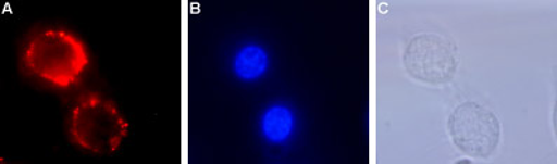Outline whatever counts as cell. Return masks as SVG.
Instances as JSON below:
<instances>
[{
    "label": "cell",
    "mask_w": 557,
    "mask_h": 164,
    "mask_svg": "<svg viewBox=\"0 0 557 164\" xmlns=\"http://www.w3.org/2000/svg\"><path fill=\"white\" fill-rule=\"evenodd\" d=\"M23 64L32 75L55 88L74 86L89 65L86 47L74 34L46 30L24 47Z\"/></svg>",
    "instance_id": "6da1fadb"
},
{
    "label": "cell",
    "mask_w": 557,
    "mask_h": 164,
    "mask_svg": "<svg viewBox=\"0 0 557 164\" xmlns=\"http://www.w3.org/2000/svg\"><path fill=\"white\" fill-rule=\"evenodd\" d=\"M129 125L117 105L104 96L87 93L76 101L70 117V135L77 147L96 154L117 151Z\"/></svg>",
    "instance_id": "7a4b0ae2"
},
{
    "label": "cell",
    "mask_w": 557,
    "mask_h": 164,
    "mask_svg": "<svg viewBox=\"0 0 557 164\" xmlns=\"http://www.w3.org/2000/svg\"><path fill=\"white\" fill-rule=\"evenodd\" d=\"M455 147L468 156H492L500 142L502 127L493 111L478 103H463L454 110L448 121Z\"/></svg>",
    "instance_id": "3957f363"
},
{
    "label": "cell",
    "mask_w": 557,
    "mask_h": 164,
    "mask_svg": "<svg viewBox=\"0 0 557 164\" xmlns=\"http://www.w3.org/2000/svg\"><path fill=\"white\" fill-rule=\"evenodd\" d=\"M404 65L411 77L423 84H448L458 70L457 47L437 34H420L406 47Z\"/></svg>",
    "instance_id": "277c9868"
},
{
    "label": "cell",
    "mask_w": 557,
    "mask_h": 164,
    "mask_svg": "<svg viewBox=\"0 0 557 164\" xmlns=\"http://www.w3.org/2000/svg\"><path fill=\"white\" fill-rule=\"evenodd\" d=\"M265 67H268V55L260 48H245L236 56L235 70L242 79H255L263 74Z\"/></svg>",
    "instance_id": "5b68a950"
},
{
    "label": "cell",
    "mask_w": 557,
    "mask_h": 164,
    "mask_svg": "<svg viewBox=\"0 0 557 164\" xmlns=\"http://www.w3.org/2000/svg\"><path fill=\"white\" fill-rule=\"evenodd\" d=\"M264 133L271 141H283L293 128V117L287 109L274 108L265 114Z\"/></svg>",
    "instance_id": "8992f818"
}]
</instances>
